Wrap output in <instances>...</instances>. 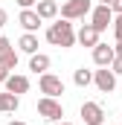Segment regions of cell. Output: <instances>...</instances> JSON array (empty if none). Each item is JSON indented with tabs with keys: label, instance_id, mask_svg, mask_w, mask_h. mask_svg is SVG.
Listing matches in <instances>:
<instances>
[{
	"label": "cell",
	"instance_id": "6da1fadb",
	"mask_svg": "<svg viewBox=\"0 0 122 125\" xmlns=\"http://www.w3.org/2000/svg\"><path fill=\"white\" fill-rule=\"evenodd\" d=\"M47 41H50L52 47H64V50H70L79 38H76V32H73V23H70L67 18H61L58 23H52V26L47 29Z\"/></svg>",
	"mask_w": 122,
	"mask_h": 125
},
{
	"label": "cell",
	"instance_id": "7a4b0ae2",
	"mask_svg": "<svg viewBox=\"0 0 122 125\" xmlns=\"http://www.w3.org/2000/svg\"><path fill=\"white\" fill-rule=\"evenodd\" d=\"M90 12H93L90 0H64L61 3V18H67V21H84Z\"/></svg>",
	"mask_w": 122,
	"mask_h": 125
},
{
	"label": "cell",
	"instance_id": "3957f363",
	"mask_svg": "<svg viewBox=\"0 0 122 125\" xmlns=\"http://www.w3.org/2000/svg\"><path fill=\"white\" fill-rule=\"evenodd\" d=\"M38 114H41L44 119H50V122H61L64 105H61L58 99H52V96H41V99H38Z\"/></svg>",
	"mask_w": 122,
	"mask_h": 125
},
{
	"label": "cell",
	"instance_id": "277c9868",
	"mask_svg": "<svg viewBox=\"0 0 122 125\" xmlns=\"http://www.w3.org/2000/svg\"><path fill=\"white\" fill-rule=\"evenodd\" d=\"M113 9L111 6H105V3H99V6H93V12H90V23L96 26L99 32H105L108 26H113Z\"/></svg>",
	"mask_w": 122,
	"mask_h": 125
},
{
	"label": "cell",
	"instance_id": "5b68a950",
	"mask_svg": "<svg viewBox=\"0 0 122 125\" xmlns=\"http://www.w3.org/2000/svg\"><path fill=\"white\" fill-rule=\"evenodd\" d=\"M38 87H41L44 96H52V99H58V96L64 93V82H61L58 76H52V73H44V76L38 79Z\"/></svg>",
	"mask_w": 122,
	"mask_h": 125
},
{
	"label": "cell",
	"instance_id": "8992f818",
	"mask_svg": "<svg viewBox=\"0 0 122 125\" xmlns=\"http://www.w3.org/2000/svg\"><path fill=\"white\" fill-rule=\"evenodd\" d=\"M93 84H96L102 93H113V90H116V73H113L111 67H102V70L93 73Z\"/></svg>",
	"mask_w": 122,
	"mask_h": 125
},
{
	"label": "cell",
	"instance_id": "52a82bcc",
	"mask_svg": "<svg viewBox=\"0 0 122 125\" xmlns=\"http://www.w3.org/2000/svg\"><path fill=\"white\" fill-rule=\"evenodd\" d=\"M81 119L84 125H105V111L99 102H84L81 105Z\"/></svg>",
	"mask_w": 122,
	"mask_h": 125
},
{
	"label": "cell",
	"instance_id": "ba28073f",
	"mask_svg": "<svg viewBox=\"0 0 122 125\" xmlns=\"http://www.w3.org/2000/svg\"><path fill=\"white\" fill-rule=\"evenodd\" d=\"M0 64L6 70H15L18 67V52H15V47H12V41L6 35H0Z\"/></svg>",
	"mask_w": 122,
	"mask_h": 125
},
{
	"label": "cell",
	"instance_id": "9c48e42d",
	"mask_svg": "<svg viewBox=\"0 0 122 125\" xmlns=\"http://www.w3.org/2000/svg\"><path fill=\"white\" fill-rule=\"evenodd\" d=\"M18 23L23 26V32H38V29H41V23H44V18H41L35 9H20Z\"/></svg>",
	"mask_w": 122,
	"mask_h": 125
},
{
	"label": "cell",
	"instance_id": "30bf717a",
	"mask_svg": "<svg viewBox=\"0 0 122 125\" xmlns=\"http://www.w3.org/2000/svg\"><path fill=\"white\" fill-rule=\"evenodd\" d=\"M116 58V50L113 47H108V44H96L93 47V64L96 67H111Z\"/></svg>",
	"mask_w": 122,
	"mask_h": 125
},
{
	"label": "cell",
	"instance_id": "8fae6325",
	"mask_svg": "<svg viewBox=\"0 0 122 125\" xmlns=\"http://www.w3.org/2000/svg\"><path fill=\"white\" fill-rule=\"evenodd\" d=\"M99 35H102V32L96 29V26H93V23H84V26H81V29L76 32V38H79V44H81V47H96V44H99Z\"/></svg>",
	"mask_w": 122,
	"mask_h": 125
},
{
	"label": "cell",
	"instance_id": "7c38bea8",
	"mask_svg": "<svg viewBox=\"0 0 122 125\" xmlns=\"http://www.w3.org/2000/svg\"><path fill=\"white\" fill-rule=\"evenodd\" d=\"M6 90H9V93H26V90H29V79H26V76H20V73H12V76H9V79H6Z\"/></svg>",
	"mask_w": 122,
	"mask_h": 125
},
{
	"label": "cell",
	"instance_id": "4fadbf2b",
	"mask_svg": "<svg viewBox=\"0 0 122 125\" xmlns=\"http://www.w3.org/2000/svg\"><path fill=\"white\" fill-rule=\"evenodd\" d=\"M35 12H38L44 21H52V18H58V0H38Z\"/></svg>",
	"mask_w": 122,
	"mask_h": 125
},
{
	"label": "cell",
	"instance_id": "5bb4252c",
	"mask_svg": "<svg viewBox=\"0 0 122 125\" xmlns=\"http://www.w3.org/2000/svg\"><path fill=\"white\" fill-rule=\"evenodd\" d=\"M50 55H44V52H35L29 55V70L32 73H38V76H44V73H50Z\"/></svg>",
	"mask_w": 122,
	"mask_h": 125
},
{
	"label": "cell",
	"instance_id": "9a60e30c",
	"mask_svg": "<svg viewBox=\"0 0 122 125\" xmlns=\"http://www.w3.org/2000/svg\"><path fill=\"white\" fill-rule=\"evenodd\" d=\"M18 105H20V96L18 93H9V90L0 93V114H3V111H6V114H15Z\"/></svg>",
	"mask_w": 122,
	"mask_h": 125
},
{
	"label": "cell",
	"instance_id": "2e32d148",
	"mask_svg": "<svg viewBox=\"0 0 122 125\" xmlns=\"http://www.w3.org/2000/svg\"><path fill=\"white\" fill-rule=\"evenodd\" d=\"M18 47H20V52L35 55V52H38V35H35V32H23L20 41H18Z\"/></svg>",
	"mask_w": 122,
	"mask_h": 125
},
{
	"label": "cell",
	"instance_id": "e0dca14e",
	"mask_svg": "<svg viewBox=\"0 0 122 125\" xmlns=\"http://www.w3.org/2000/svg\"><path fill=\"white\" fill-rule=\"evenodd\" d=\"M73 82H76L79 87H87V84H93V73L84 70V67H79V70L73 73Z\"/></svg>",
	"mask_w": 122,
	"mask_h": 125
},
{
	"label": "cell",
	"instance_id": "ac0fdd59",
	"mask_svg": "<svg viewBox=\"0 0 122 125\" xmlns=\"http://www.w3.org/2000/svg\"><path fill=\"white\" fill-rule=\"evenodd\" d=\"M111 70H113L116 76H122V55H116V58H113V64H111Z\"/></svg>",
	"mask_w": 122,
	"mask_h": 125
},
{
	"label": "cell",
	"instance_id": "d6986e66",
	"mask_svg": "<svg viewBox=\"0 0 122 125\" xmlns=\"http://www.w3.org/2000/svg\"><path fill=\"white\" fill-rule=\"evenodd\" d=\"M113 38H116V47L113 50H116V55H122V32H113Z\"/></svg>",
	"mask_w": 122,
	"mask_h": 125
},
{
	"label": "cell",
	"instance_id": "ffe728a7",
	"mask_svg": "<svg viewBox=\"0 0 122 125\" xmlns=\"http://www.w3.org/2000/svg\"><path fill=\"white\" fill-rule=\"evenodd\" d=\"M18 6L20 9H32V6H38V0H18Z\"/></svg>",
	"mask_w": 122,
	"mask_h": 125
},
{
	"label": "cell",
	"instance_id": "44dd1931",
	"mask_svg": "<svg viewBox=\"0 0 122 125\" xmlns=\"http://www.w3.org/2000/svg\"><path fill=\"white\" fill-rule=\"evenodd\" d=\"M6 23H9V12H6V9H0V29H3Z\"/></svg>",
	"mask_w": 122,
	"mask_h": 125
},
{
	"label": "cell",
	"instance_id": "7402d4cb",
	"mask_svg": "<svg viewBox=\"0 0 122 125\" xmlns=\"http://www.w3.org/2000/svg\"><path fill=\"white\" fill-rule=\"evenodd\" d=\"M9 76H12V73H9V70L0 64V84H6V79H9Z\"/></svg>",
	"mask_w": 122,
	"mask_h": 125
},
{
	"label": "cell",
	"instance_id": "603a6c76",
	"mask_svg": "<svg viewBox=\"0 0 122 125\" xmlns=\"http://www.w3.org/2000/svg\"><path fill=\"white\" fill-rule=\"evenodd\" d=\"M111 9H113V15H122V0H113Z\"/></svg>",
	"mask_w": 122,
	"mask_h": 125
},
{
	"label": "cell",
	"instance_id": "cb8c5ba5",
	"mask_svg": "<svg viewBox=\"0 0 122 125\" xmlns=\"http://www.w3.org/2000/svg\"><path fill=\"white\" fill-rule=\"evenodd\" d=\"M113 32H122V15L113 18Z\"/></svg>",
	"mask_w": 122,
	"mask_h": 125
},
{
	"label": "cell",
	"instance_id": "d4e9b609",
	"mask_svg": "<svg viewBox=\"0 0 122 125\" xmlns=\"http://www.w3.org/2000/svg\"><path fill=\"white\" fill-rule=\"evenodd\" d=\"M6 125H26V122H20V119H12V122H6Z\"/></svg>",
	"mask_w": 122,
	"mask_h": 125
},
{
	"label": "cell",
	"instance_id": "484cf974",
	"mask_svg": "<svg viewBox=\"0 0 122 125\" xmlns=\"http://www.w3.org/2000/svg\"><path fill=\"white\" fill-rule=\"evenodd\" d=\"M52 125H73V122H64V119H61V122H52Z\"/></svg>",
	"mask_w": 122,
	"mask_h": 125
},
{
	"label": "cell",
	"instance_id": "4316f807",
	"mask_svg": "<svg viewBox=\"0 0 122 125\" xmlns=\"http://www.w3.org/2000/svg\"><path fill=\"white\" fill-rule=\"evenodd\" d=\"M99 3H105V6H111V3H113V0H99Z\"/></svg>",
	"mask_w": 122,
	"mask_h": 125
}]
</instances>
